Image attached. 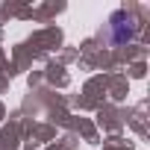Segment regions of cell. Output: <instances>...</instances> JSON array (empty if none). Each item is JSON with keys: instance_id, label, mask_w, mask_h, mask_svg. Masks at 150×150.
<instances>
[{"instance_id": "cell-1", "label": "cell", "mask_w": 150, "mask_h": 150, "mask_svg": "<svg viewBox=\"0 0 150 150\" xmlns=\"http://www.w3.org/2000/svg\"><path fill=\"white\" fill-rule=\"evenodd\" d=\"M138 35V18L127 9H118L109 15V24H106V41L112 47H121L127 41H132Z\"/></svg>"}]
</instances>
